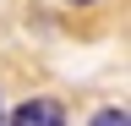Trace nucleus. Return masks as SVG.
I'll use <instances>...</instances> for the list:
<instances>
[{"label":"nucleus","mask_w":131,"mask_h":126,"mask_svg":"<svg viewBox=\"0 0 131 126\" xmlns=\"http://www.w3.org/2000/svg\"><path fill=\"white\" fill-rule=\"evenodd\" d=\"M6 126H66V110L55 99H22L6 115Z\"/></svg>","instance_id":"obj_1"},{"label":"nucleus","mask_w":131,"mask_h":126,"mask_svg":"<svg viewBox=\"0 0 131 126\" xmlns=\"http://www.w3.org/2000/svg\"><path fill=\"white\" fill-rule=\"evenodd\" d=\"M88 126H131V115H126V110H98Z\"/></svg>","instance_id":"obj_2"},{"label":"nucleus","mask_w":131,"mask_h":126,"mask_svg":"<svg viewBox=\"0 0 131 126\" xmlns=\"http://www.w3.org/2000/svg\"><path fill=\"white\" fill-rule=\"evenodd\" d=\"M71 6H93V0H71Z\"/></svg>","instance_id":"obj_3"},{"label":"nucleus","mask_w":131,"mask_h":126,"mask_svg":"<svg viewBox=\"0 0 131 126\" xmlns=\"http://www.w3.org/2000/svg\"><path fill=\"white\" fill-rule=\"evenodd\" d=\"M0 126H6V110H0Z\"/></svg>","instance_id":"obj_4"}]
</instances>
